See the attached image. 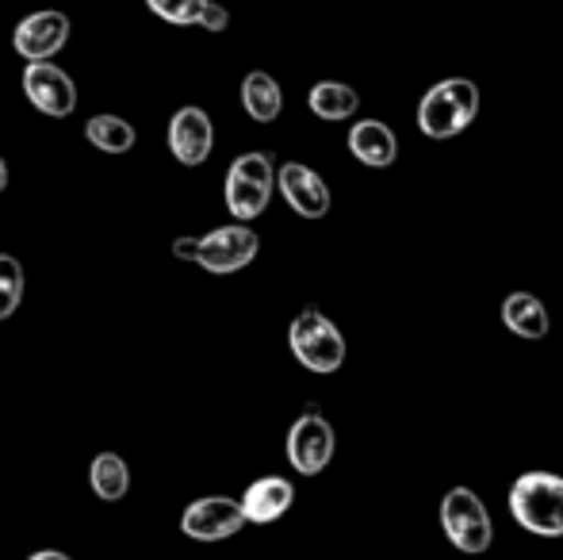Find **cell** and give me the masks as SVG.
Instances as JSON below:
<instances>
[{
  "label": "cell",
  "mask_w": 563,
  "mask_h": 560,
  "mask_svg": "<svg viewBox=\"0 0 563 560\" xmlns=\"http://www.w3.org/2000/svg\"><path fill=\"white\" fill-rule=\"evenodd\" d=\"M479 116V85L467 77H445L418 100V131L433 142L464 135Z\"/></svg>",
  "instance_id": "obj_1"
},
{
  "label": "cell",
  "mask_w": 563,
  "mask_h": 560,
  "mask_svg": "<svg viewBox=\"0 0 563 560\" xmlns=\"http://www.w3.org/2000/svg\"><path fill=\"white\" fill-rule=\"evenodd\" d=\"M261 239L250 223H227L208 231L203 239H177L173 242V254L180 262H196L203 273H216V277H230V273H242L245 265L257 257Z\"/></svg>",
  "instance_id": "obj_2"
},
{
  "label": "cell",
  "mask_w": 563,
  "mask_h": 560,
  "mask_svg": "<svg viewBox=\"0 0 563 560\" xmlns=\"http://www.w3.org/2000/svg\"><path fill=\"white\" fill-rule=\"evenodd\" d=\"M510 515L537 538H563V476L556 472H521L510 484Z\"/></svg>",
  "instance_id": "obj_3"
},
{
  "label": "cell",
  "mask_w": 563,
  "mask_h": 560,
  "mask_svg": "<svg viewBox=\"0 0 563 560\" xmlns=\"http://www.w3.org/2000/svg\"><path fill=\"white\" fill-rule=\"evenodd\" d=\"M288 345L299 365L314 376H334L345 365V334H341L338 322L327 319L319 307H307V311H299L291 319Z\"/></svg>",
  "instance_id": "obj_4"
},
{
  "label": "cell",
  "mask_w": 563,
  "mask_h": 560,
  "mask_svg": "<svg viewBox=\"0 0 563 560\" xmlns=\"http://www.w3.org/2000/svg\"><path fill=\"white\" fill-rule=\"evenodd\" d=\"M273 188H276L273 157L261 154V150L234 157L227 169V188H223L227 211L234 216V223H253V219L265 216L268 200H273Z\"/></svg>",
  "instance_id": "obj_5"
},
{
  "label": "cell",
  "mask_w": 563,
  "mask_h": 560,
  "mask_svg": "<svg viewBox=\"0 0 563 560\" xmlns=\"http://www.w3.org/2000/svg\"><path fill=\"white\" fill-rule=\"evenodd\" d=\"M441 530L460 553L479 557L495 541V523H490V510L472 487H449L445 499H441Z\"/></svg>",
  "instance_id": "obj_6"
},
{
  "label": "cell",
  "mask_w": 563,
  "mask_h": 560,
  "mask_svg": "<svg viewBox=\"0 0 563 560\" xmlns=\"http://www.w3.org/2000/svg\"><path fill=\"white\" fill-rule=\"evenodd\" d=\"M334 449H338V433L330 426L327 415L303 411L288 430V464L299 472V476H319L327 472V464L334 461Z\"/></svg>",
  "instance_id": "obj_7"
},
{
  "label": "cell",
  "mask_w": 563,
  "mask_h": 560,
  "mask_svg": "<svg viewBox=\"0 0 563 560\" xmlns=\"http://www.w3.org/2000/svg\"><path fill=\"white\" fill-rule=\"evenodd\" d=\"M23 97L35 112L66 120L77 112V81L54 62H27L23 69Z\"/></svg>",
  "instance_id": "obj_8"
},
{
  "label": "cell",
  "mask_w": 563,
  "mask_h": 560,
  "mask_svg": "<svg viewBox=\"0 0 563 560\" xmlns=\"http://www.w3.org/2000/svg\"><path fill=\"white\" fill-rule=\"evenodd\" d=\"M69 43V15L58 8H38V12L23 15L12 31V46L20 58L27 62H51Z\"/></svg>",
  "instance_id": "obj_9"
},
{
  "label": "cell",
  "mask_w": 563,
  "mask_h": 560,
  "mask_svg": "<svg viewBox=\"0 0 563 560\" xmlns=\"http://www.w3.org/2000/svg\"><path fill=\"white\" fill-rule=\"evenodd\" d=\"M245 526L242 503L230 495H203L192 499L180 515V534L192 541H227Z\"/></svg>",
  "instance_id": "obj_10"
},
{
  "label": "cell",
  "mask_w": 563,
  "mask_h": 560,
  "mask_svg": "<svg viewBox=\"0 0 563 560\" xmlns=\"http://www.w3.org/2000/svg\"><path fill=\"white\" fill-rule=\"evenodd\" d=\"M276 188H280L284 204L296 211L299 219H327L330 216V185L303 162H284L276 169Z\"/></svg>",
  "instance_id": "obj_11"
},
{
  "label": "cell",
  "mask_w": 563,
  "mask_h": 560,
  "mask_svg": "<svg viewBox=\"0 0 563 560\" xmlns=\"http://www.w3.org/2000/svg\"><path fill=\"white\" fill-rule=\"evenodd\" d=\"M169 150L188 169L208 162L211 150H216V123H211V116L196 105L177 108L169 120Z\"/></svg>",
  "instance_id": "obj_12"
},
{
  "label": "cell",
  "mask_w": 563,
  "mask_h": 560,
  "mask_svg": "<svg viewBox=\"0 0 563 560\" xmlns=\"http://www.w3.org/2000/svg\"><path fill=\"white\" fill-rule=\"evenodd\" d=\"M238 503H242L245 523L268 526L291 510V503H296V487H291V480H284V476H261L245 487V495Z\"/></svg>",
  "instance_id": "obj_13"
},
{
  "label": "cell",
  "mask_w": 563,
  "mask_h": 560,
  "mask_svg": "<svg viewBox=\"0 0 563 560\" xmlns=\"http://www.w3.org/2000/svg\"><path fill=\"white\" fill-rule=\"evenodd\" d=\"M349 154L368 169H387L399 162V135L384 120H356L349 128Z\"/></svg>",
  "instance_id": "obj_14"
},
{
  "label": "cell",
  "mask_w": 563,
  "mask_h": 560,
  "mask_svg": "<svg viewBox=\"0 0 563 560\" xmlns=\"http://www.w3.org/2000/svg\"><path fill=\"white\" fill-rule=\"evenodd\" d=\"M503 327L510 330V334L526 338V342H541L552 330L549 307H544V299L533 296V292H510V296L503 299Z\"/></svg>",
  "instance_id": "obj_15"
},
{
  "label": "cell",
  "mask_w": 563,
  "mask_h": 560,
  "mask_svg": "<svg viewBox=\"0 0 563 560\" xmlns=\"http://www.w3.org/2000/svg\"><path fill=\"white\" fill-rule=\"evenodd\" d=\"M242 108L253 123H276L284 112V89L273 74L265 69H250L242 77Z\"/></svg>",
  "instance_id": "obj_16"
},
{
  "label": "cell",
  "mask_w": 563,
  "mask_h": 560,
  "mask_svg": "<svg viewBox=\"0 0 563 560\" xmlns=\"http://www.w3.org/2000/svg\"><path fill=\"white\" fill-rule=\"evenodd\" d=\"M307 108L327 123H345L361 112V92L345 81H319L307 92Z\"/></svg>",
  "instance_id": "obj_17"
},
{
  "label": "cell",
  "mask_w": 563,
  "mask_h": 560,
  "mask_svg": "<svg viewBox=\"0 0 563 560\" xmlns=\"http://www.w3.org/2000/svg\"><path fill=\"white\" fill-rule=\"evenodd\" d=\"M85 139H89L100 154L115 157V154H131L134 142H139V131H134L131 120H123V116L100 112V116H92V120L85 123Z\"/></svg>",
  "instance_id": "obj_18"
},
{
  "label": "cell",
  "mask_w": 563,
  "mask_h": 560,
  "mask_svg": "<svg viewBox=\"0 0 563 560\" xmlns=\"http://www.w3.org/2000/svg\"><path fill=\"white\" fill-rule=\"evenodd\" d=\"M89 487L97 492V499L119 503L131 492V469L119 453H97L89 464Z\"/></svg>",
  "instance_id": "obj_19"
},
{
  "label": "cell",
  "mask_w": 563,
  "mask_h": 560,
  "mask_svg": "<svg viewBox=\"0 0 563 560\" xmlns=\"http://www.w3.org/2000/svg\"><path fill=\"white\" fill-rule=\"evenodd\" d=\"M23 304V265L20 257L0 254V322L12 319Z\"/></svg>",
  "instance_id": "obj_20"
},
{
  "label": "cell",
  "mask_w": 563,
  "mask_h": 560,
  "mask_svg": "<svg viewBox=\"0 0 563 560\" xmlns=\"http://www.w3.org/2000/svg\"><path fill=\"white\" fill-rule=\"evenodd\" d=\"M146 8L157 20L173 23V28H200V15L208 0H146Z\"/></svg>",
  "instance_id": "obj_21"
},
{
  "label": "cell",
  "mask_w": 563,
  "mask_h": 560,
  "mask_svg": "<svg viewBox=\"0 0 563 560\" xmlns=\"http://www.w3.org/2000/svg\"><path fill=\"white\" fill-rule=\"evenodd\" d=\"M200 28L203 31H227L230 28V12L223 4H216V0H208V8H203V15H200Z\"/></svg>",
  "instance_id": "obj_22"
},
{
  "label": "cell",
  "mask_w": 563,
  "mask_h": 560,
  "mask_svg": "<svg viewBox=\"0 0 563 560\" xmlns=\"http://www.w3.org/2000/svg\"><path fill=\"white\" fill-rule=\"evenodd\" d=\"M27 560H74L69 553H58V549H38V553H31Z\"/></svg>",
  "instance_id": "obj_23"
},
{
  "label": "cell",
  "mask_w": 563,
  "mask_h": 560,
  "mask_svg": "<svg viewBox=\"0 0 563 560\" xmlns=\"http://www.w3.org/2000/svg\"><path fill=\"white\" fill-rule=\"evenodd\" d=\"M4 188H8V162L0 157V193H4Z\"/></svg>",
  "instance_id": "obj_24"
}]
</instances>
